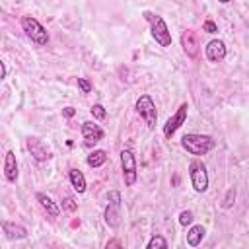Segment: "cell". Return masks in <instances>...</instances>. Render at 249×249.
I'll use <instances>...</instances> for the list:
<instances>
[{
	"instance_id": "cell-18",
	"label": "cell",
	"mask_w": 249,
	"mask_h": 249,
	"mask_svg": "<svg viewBox=\"0 0 249 249\" xmlns=\"http://www.w3.org/2000/svg\"><path fill=\"white\" fill-rule=\"evenodd\" d=\"M107 161V152L105 150H93L88 156V165L89 167H101Z\"/></svg>"
},
{
	"instance_id": "cell-15",
	"label": "cell",
	"mask_w": 249,
	"mask_h": 249,
	"mask_svg": "<svg viewBox=\"0 0 249 249\" xmlns=\"http://www.w3.org/2000/svg\"><path fill=\"white\" fill-rule=\"evenodd\" d=\"M35 198H37V202L41 204V208H43L51 218H56V216L60 214V208H58V206L53 202V198H51V196H47L45 193H37V195H35Z\"/></svg>"
},
{
	"instance_id": "cell-3",
	"label": "cell",
	"mask_w": 249,
	"mask_h": 249,
	"mask_svg": "<svg viewBox=\"0 0 249 249\" xmlns=\"http://www.w3.org/2000/svg\"><path fill=\"white\" fill-rule=\"evenodd\" d=\"M21 29L25 31V35H27L35 45L43 47V45L49 43V33H47V29L39 23V19H35V18H31V16L21 18Z\"/></svg>"
},
{
	"instance_id": "cell-14",
	"label": "cell",
	"mask_w": 249,
	"mask_h": 249,
	"mask_svg": "<svg viewBox=\"0 0 249 249\" xmlns=\"http://www.w3.org/2000/svg\"><path fill=\"white\" fill-rule=\"evenodd\" d=\"M4 177L10 183H16V179H18V161H16V154L12 150L6 152V158H4Z\"/></svg>"
},
{
	"instance_id": "cell-11",
	"label": "cell",
	"mask_w": 249,
	"mask_h": 249,
	"mask_svg": "<svg viewBox=\"0 0 249 249\" xmlns=\"http://www.w3.org/2000/svg\"><path fill=\"white\" fill-rule=\"evenodd\" d=\"M27 150L31 152V156H33L35 161H47V160L51 158L49 148H47L39 138H35V136H29V138H27Z\"/></svg>"
},
{
	"instance_id": "cell-25",
	"label": "cell",
	"mask_w": 249,
	"mask_h": 249,
	"mask_svg": "<svg viewBox=\"0 0 249 249\" xmlns=\"http://www.w3.org/2000/svg\"><path fill=\"white\" fill-rule=\"evenodd\" d=\"M78 88L82 89V93H89L91 91V84L86 78H78Z\"/></svg>"
},
{
	"instance_id": "cell-2",
	"label": "cell",
	"mask_w": 249,
	"mask_h": 249,
	"mask_svg": "<svg viewBox=\"0 0 249 249\" xmlns=\"http://www.w3.org/2000/svg\"><path fill=\"white\" fill-rule=\"evenodd\" d=\"M144 18L150 23V31H152V37L156 39V43L160 47H169L171 45V33L167 29V23L163 21V18L154 14V12H144Z\"/></svg>"
},
{
	"instance_id": "cell-5",
	"label": "cell",
	"mask_w": 249,
	"mask_h": 249,
	"mask_svg": "<svg viewBox=\"0 0 249 249\" xmlns=\"http://www.w3.org/2000/svg\"><path fill=\"white\" fill-rule=\"evenodd\" d=\"M189 177H191V185L196 193H204L208 189V173H206V165L200 160H193L189 163Z\"/></svg>"
},
{
	"instance_id": "cell-10",
	"label": "cell",
	"mask_w": 249,
	"mask_h": 249,
	"mask_svg": "<svg viewBox=\"0 0 249 249\" xmlns=\"http://www.w3.org/2000/svg\"><path fill=\"white\" fill-rule=\"evenodd\" d=\"M181 47H183V51L187 53V56L195 58V56L198 54V49H200V45H198V35H196L193 29H185L183 35H181Z\"/></svg>"
},
{
	"instance_id": "cell-6",
	"label": "cell",
	"mask_w": 249,
	"mask_h": 249,
	"mask_svg": "<svg viewBox=\"0 0 249 249\" xmlns=\"http://www.w3.org/2000/svg\"><path fill=\"white\" fill-rule=\"evenodd\" d=\"M136 111H138V115L146 121V124L150 126V128H154L156 126V121H158V111H156V103H154V99L148 95V93H142L138 99H136Z\"/></svg>"
},
{
	"instance_id": "cell-23",
	"label": "cell",
	"mask_w": 249,
	"mask_h": 249,
	"mask_svg": "<svg viewBox=\"0 0 249 249\" xmlns=\"http://www.w3.org/2000/svg\"><path fill=\"white\" fill-rule=\"evenodd\" d=\"M193 222V212L191 210H183L181 214H179V224L181 226H187V224H191Z\"/></svg>"
},
{
	"instance_id": "cell-19",
	"label": "cell",
	"mask_w": 249,
	"mask_h": 249,
	"mask_svg": "<svg viewBox=\"0 0 249 249\" xmlns=\"http://www.w3.org/2000/svg\"><path fill=\"white\" fill-rule=\"evenodd\" d=\"M146 249H167V241H165L163 235H154V237L148 241Z\"/></svg>"
},
{
	"instance_id": "cell-26",
	"label": "cell",
	"mask_w": 249,
	"mask_h": 249,
	"mask_svg": "<svg viewBox=\"0 0 249 249\" xmlns=\"http://www.w3.org/2000/svg\"><path fill=\"white\" fill-rule=\"evenodd\" d=\"M105 249H123V245H121L119 239H109L107 245H105Z\"/></svg>"
},
{
	"instance_id": "cell-20",
	"label": "cell",
	"mask_w": 249,
	"mask_h": 249,
	"mask_svg": "<svg viewBox=\"0 0 249 249\" xmlns=\"http://www.w3.org/2000/svg\"><path fill=\"white\" fill-rule=\"evenodd\" d=\"M91 115H93V119H97V121H103L105 117H107V111H105V107L103 105H99V103H95V105H91Z\"/></svg>"
},
{
	"instance_id": "cell-9",
	"label": "cell",
	"mask_w": 249,
	"mask_h": 249,
	"mask_svg": "<svg viewBox=\"0 0 249 249\" xmlns=\"http://www.w3.org/2000/svg\"><path fill=\"white\" fill-rule=\"evenodd\" d=\"M82 136H84L86 146H93L103 138V128L99 124H95L93 121H86V123H82Z\"/></svg>"
},
{
	"instance_id": "cell-7",
	"label": "cell",
	"mask_w": 249,
	"mask_h": 249,
	"mask_svg": "<svg viewBox=\"0 0 249 249\" xmlns=\"http://www.w3.org/2000/svg\"><path fill=\"white\" fill-rule=\"evenodd\" d=\"M121 165H123V179L126 187H132L136 183V158L130 150H123L121 152Z\"/></svg>"
},
{
	"instance_id": "cell-24",
	"label": "cell",
	"mask_w": 249,
	"mask_h": 249,
	"mask_svg": "<svg viewBox=\"0 0 249 249\" xmlns=\"http://www.w3.org/2000/svg\"><path fill=\"white\" fill-rule=\"evenodd\" d=\"M202 31H206V33H216V31H218V25H216L212 19H206V21L202 23Z\"/></svg>"
},
{
	"instance_id": "cell-17",
	"label": "cell",
	"mask_w": 249,
	"mask_h": 249,
	"mask_svg": "<svg viewBox=\"0 0 249 249\" xmlns=\"http://www.w3.org/2000/svg\"><path fill=\"white\" fill-rule=\"evenodd\" d=\"M204 228L202 226H193L189 231H187V243L191 245V247H196L200 241H202V237H204Z\"/></svg>"
},
{
	"instance_id": "cell-27",
	"label": "cell",
	"mask_w": 249,
	"mask_h": 249,
	"mask_svg": "<svg viewBox=\"0 0 249 249\" xmlns=\"http://www.w3.org/2000/svg\"><path fill=\"white\" fill-rule=\"evenodd\" d=\"M62 113H64V117H68V119H70V117H74V113H76V111H74V107H64V109H62Z\"/></svg>"
},
{
	"instance_id": "cell-12",
	"label": "cell",
	"mask_w": 249,
	"mask_h": 249,
	"mask_svg": "<svg viewBox=\"0 0 249 249\" xmlns=\"http://www.w3.org/2000/svg\"><path fill=\"white\" fill-rule=\"evenodd\" d=\"M206 58L210 62H222L226 58V43L220 39H212L206 45Z\"/></svg>"
},
{
	"instance_id": "cell-4",
	"label": "cell",
	"mask_w": 249,
	"mask_h": 249,
	"mask_svg": "<svg viewBox=\"0 0 249 249\" xmlns=\"http://www.w3.org/2000/svg\"><path fill=\"white\" fill-rule=\"evenodd\" d=\"M103 218H105V224L111 230L119 228V224H121V193L119 191H109Z\"/></svg>"
},
{
	"instance_id": "cell-28",
	"label": "cell",
	"mask_w": 249,
	"mask_h": 249,
	"mask_svg": "<svg viewBox=\"0 0 249 249\" xmlns=\"http://www.w3.org/2000/svg\"><path fill=\"white\" fill-rule=\"evenodd\" d=\"M6 78V66H4V62L0 60V80H4Z\"/></svg>"
},
{
	"instance_id": "cell-16",
	"label": "cell",
	"mask_w": 249,
	"mask_h": 249,
	"mask_svg": "<svg viewBox=\"0 0 249 249\" xmlns=\"http://www.w3.org/2000/svg\"><path fill=\"white\" fill-rule=\"evenodd\" d=\"M68 179H70V183H72L76 193H84L86 191V177H84V173L80 169H70L68 171Z\"/></svg>"
},
{
	"instance_id": "cell-13",
	"label": "cell",
	"mask_w": 249,
	"mask_h": 249,
	"mask_svg": "<svg viewBox=\"0 0 249 249\" xmlns=\"http://www.w3.org/2000/svg\"><path fill=\"white\" fill-rule=\"evenodd\" d=\"M2 231L8 239H25L27 237V228L25 226L14 224V222H8V220L2 222Z\"/></svg>"
},
{
	"instance_id": "cell-21",
	"label": "cell",
	"mask_w": 249,
	"mask_h": 249,
	"mask_svg": "<svg viewBox=\"0 0 249 249\" xmlns=\"http://www.w3.org/2000/svg\"><path fill=\"white\" fill-rule=\"evenodd\" d=\"M235 202V187H230L226 193V198L222 202V208H231V204Z\"/></svg>"
},
{
	"instance_id": "cell-8",
	"label": "cell",
	"mask_w": 249,
	"mask_h": 249,
	"mask_svg": "<svg viewBox=\"0 0 249 249\" xmlns=\"http://www.w3.org/2000/svg\"><path fill=\"white\" fill-rule=\"evenodd\" d=\"M187 113H189V105H187V103H181V107L177 109V113H175L173 117H169V119L165 121V124H163V136H165V138H171V136L177 132V128H181V126L185 124Z\"/></svg>"
},
{
	"instance_id": "cell-1",
	"label": "cell",
	"mask_w": 249,
	"mask_h": 249,
	"mask_svg": "<svg viewBox=\"0 0 249 249\" xmlns=\"http://www.w3.org/2000/svg\"><path fill=\"white\" fill-rule=\"evenodd\" d=\"M181 146L193 154V156H204L208 154L212 148H214V138L208 136V134H195V132H189L181 138Z\"/></svg>"
},
{
	"instance_id": "cell-22",
	"label": "cell",
	"mask_w": 249,
	"mask_h": 249,
	"mask_svg": "<svg viewBox=\"0 0 249 249\" xmlns=\"http://www.w3.org/2000/svg\"><path fill=\"white\" fill-rule=\"evenodd\" d=\"M62 208L68 210V212H76V210H78V202H76L72 196H64V200H62Z\"/></svg>"
}]
</instances>
